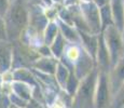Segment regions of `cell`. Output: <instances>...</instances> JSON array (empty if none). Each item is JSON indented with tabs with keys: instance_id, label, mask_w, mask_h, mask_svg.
<instances>
[{
	"instance_id": "obj_1",
	"label": "cell",
	"mask_w": 124,
	"mask_h": 108,
	"mask_svg": "<svg viewBox=\"0 0 124 108\" xmlns=\"http://www.w3.org/2000/svg\"><path fill=\"white\" fill-rule=\"evenodd\" d=\"M30 10L26 0H10V7L4 16L8 40L11 43L21 39L22 33L29 26Z\"/></svg>"
},
{
	"instance_id": "obj_2",
	"label": "cell",
	"mask_w": 124,
	"mask_h": 108,
	"mask_svg": "<svg viewBox=\"0 0 124 108\" xmlns=\"http://www.w3.org/2000/svg\"><path fill=\"white\" fill-rule=\"evenodd\" d=\"M98 69L97 67L80 81V85L75 95L73 108H95V91H96Z\"/></svg>"
},
{
	"instance_id": "obj_3",
	"label": "cell",
	"mask_w": 124,
	"mask_h": 108,
	"mask_svg": "<svg viewBox=\"0 0 124 108\" xmlns=\"http://www.w3.org/2000/svg\"><path fill=\"white\" fill-rule=\"evenodd\" d=\"M101 33L104 36L106 45L108 48L109 54H110L111 68H113L124 55L123 33L119 32L114 25L106 27Z\"/></svg>"
},
{
	"instance_id": "obj_4",
	"label": "cell",
	"mask_w": 124,
	"mask_h": 108,
	"mask_svg": "<svg viewBox=\"0 0 124 108\" xmlns=\"http://www.w3.org/2000/svg\"><path fill=\"white\" fill-rule=\"evenodd\" d=\"M79 12L82 20L86 24L90 33L93 35H99L102 32L99 8L94 3V1H80Z\"/></svg>"
},
{
	"instance_id": "obj_5",
	"label": "cell",
	"mask_w": 124,
	"mask_h": 108,
	"mask_svg": "<svg viewBox=\"0 0 124 108\" xmlns=\"http://www.w3.org/2000/svg\"><path fill=\"white\" fill-rule=\"evenodd\" d=\"M112 95L109 82V73L98 71L96 91H95V108H107L111 104Z\"/></svg>"
},
{
	"instance_id": "obj_6",
	"label": "cell",
	"mask_w": 124,
	"mask_h": 108,
	"mask_svg": "<svg viewBox=\"0 0 124 108\" xmlns=\"http://www.w3.org/2000/svg\"><path fill=\"white\" fill-rule=\"evenodd\" d=\"M95 68H96V62L82 48V52L80 54V57L75 63V65H73V73H75V75L81 81L87 75H90Z\"/></svg>"
},
{
	"instance_id": "obj_7",
	"label": "cell",
	"mask_w": 124,
	"mask_h": 108,
	"mask_svg": "<svg viewBox=\"0 0 124 108\" xmlns=\"http://www.w3.org/2000/svg\"><path fill=\"white\" fill-rule=\"evenodd\" d=\"M109 82H110L111 95L113 97L124 85V55L119 61V63L109 71Z\"/></svg>"
},
{
	"instance_id": "obj_8",
	"label": "cell",
	"mask_w": 124,
	"mask_h": 108,
	"mask_svg": "<svg viewBox=\"0 0 124 108\" xmlns=\"http://www.w3.org/2000/svg\"><path fill=\"white\" fill-rule=\"evenodd\" d=\"M96 65L98 71H104V73H109L111 70V61H110V54H109L108 48L105 42L102 33L98 36V49H97L96 54Z\"/></svg>"
},
{
	"instance_id": "obj_9",
	"label": "cell",
	"mask_w": 124,
	"mask_h": 108,
	"mask_svg": "<svg viewBox=\"0 0 124 108\" xmlns=\"http://www.w3.org/2000/svg\"><path fill=\"white\" fill-rule=\"evenodd\" d=\"M13 62V45L10 41L0 40V75L10 71Z\"/></svg>"
},
{
	"instance_id": "obj_10",
	"label": "cell",
	"mask_w": 124,
	"mask_h": 108,
	"mask_svg": "<svg viewBox=\"0 0 124 108\" xmlns=\"http://www.w3.org/2000/svg\"><path fill=\"white\" fill-rule=\"evenodd\" d=\"M112 14L113 25L120 33H124V0H110L109 1Z\"/></svg>"
},
{
	"instance_id": "obj_11",
	"label": "cell",
	"mask_w": 124,
	"mask_h": 108,
	"mask_svg": "<svg viewBox=\"0 0 124 108\" xmlns=\"http://www.w3.org/2000/svg\"><path fill=\"white\" fill-rule=\"evenodd\" d=\"M81 38V47L89 53L92 58L96 62V54L97 49H98V36L99 35H93V33H87L78 30Z\"/></svg>"
},
{
	"instance_id": "obj_12",
	"label": "cell",
	"mask_w": 124,
	"mask_h": 108,
	"mask_svg": "<svg viewBox=\"0 0 124 108\" xmlns=\"http://www.w3.org/2000/svg\"><path fill=\"white\" fill-rule=\"evenodd\" d=\"M58 59L55 57H40L34 64L31 65L32 68H35L36 70L40 71V73L46 74L49 76H55L57 64H58Z\"/></svg>"
},
{
	"instance_id": "obj_13",
	"label": "cell",
	"mask_w": 124,
	"mask_h": 108,
	"mask_svg": "<svg viewBox=\"0 0 124 108\" xmlns=\"http://www.w3.org/2000/svg\"><path fill=\"white\" fill-rule=\"evenodd\" d=\"M58 26H59V33L63 35L66 41L70 42L71 44H80L81 43V38L79 35L78 29L75 26H70L68 24L64 23L58 18Z\"/></svg>"
},
{
	"instance_id": "obj_14",
	"label": "cell",
	"mask_w": 124,
	"mask_h": 108,
	"mask_svg": "<svg viewBox=\"0 0 124 108\" xmlns=\"http://www.w3.org/2000/svg\"><path fill=\"white\" fill-rule=\"evenodd\" d=\"M11 92L14 93L15 95H17L18 97H21L22 100L29 102L32 98V92L30 85H28L27 83L21 82V81H12L11 83Z\"/></svg>"
},
{
	"instance_id": "obj_15",
	"label": "cell",
	"mask_w": 124,
	"mask_h": 108,
	"mask_svg": "<svg viewBox=\"0 0 124 108\" xmlns=\"http://www.w3.org/2000/svg\"><path fill=\"white\" fill-rule=\"evenodd\" d=\"M12 79L14 81H21V82L27 83L30 86H37L36 78L32 76L31 71L26 68H18L12 71Z\"/></svg>"
},
{
	"instance_id": "obj_16",
	"label": "cell",
	"mask_w": 124,
	"mask_h": 108,
	"mask_svg": "<svg viewBox=\"0 0 124 108\" xmlns=\"http://www.w3.org/2000/svg\"><path fill=\"white\" fill-rule=\"evenodd\" d=\"M58 33H59L58 23H56L55 21L49 22V24H47L46 28L44 29L43 33V44L47 45V47H51V44L54 42Z\"/></svg>"
},
{
	"instance_id": "obj_17",
	"label": "cell",
	"mask_w": 124,
	"mask_h": 108,
	"mask_svg": "<svg viewBox=\"0 0 124 108\" xmlns=\"http://www.w3.org/2000/svg\"><path fill=\"white\" fill-rule=\"evenodd\" d=\"M71 71L69 70V68L67 66H65L61 61L57 64V68H56V73H55V80L57 82V84L59 85V88L64 89L65 90L66 88V83L68 81V78L70 76Z\"/></svg>"
},
{
	"instance_id": "obj_18",
	"label": "cell",
	"mask_w": 124,
	"mask_h": 108,
	"mask_svg": "<svg viewBox=\"0 0 124 108\" xmlns=\"http://www.w3.org/2000/svg\"><path fill=\"white\" fill-rule=\"evenodd\" d=\"M66 40L65 38L63 37V35H62L61 33H58V35H57V37L55 38V40H54V42L51 44V47H50V49H51V52H52V55H53L55 58H57L59 61V59L62 58V56L64 55V52H65V49H66Z\"/></svg>"
},
{
	"instance_id": "obj_19",
	"label": "cell",
	"mask_w": 124,
	"mask_h": 108,
	"mask_svg": "<svg viewBox=\"0 0 124 108\" xmlns=\"http://www.w3.org/2000/svg\"><path fill=\"white\" fill-rule=\"evenodd\" d=\"M99 14H101V27L102 30L108 26L113 25V20H112V14H111V9L110 4H106V6L99 8Z\"/></svg>"
},
{
	"instance_id": "obj_20",
	"label": "cell",
	"mask_w": 124,
	"mask_h": 108,
	"mask_svg": "<svg viewBox=\"0 0 124 108\" xmlns=\"http://www.w3.org/2000/svg\"><path fill=\"white\" fill-rule=\"evenodd\" d=\"M79 85H80V80L77 78V76L75 75L73 71L70 73V76L68 78V81L66 83V88H65V91L66 93L71 97H75L76 93H77L78 89H79Z\"/></svg>"
},
{
	"instance_id": "obj_21",
	"label": "cell",
	"mask_w": 124,
	"mask_h": 108,
	"mask_svg": "<svg viewBox=\"0 0 124 108\" xmlns=\"http://www.w3.org/2000/svg\"><path fill=\"white\" fill-rule=\"evenodd\" d=\"M111 106H112V108H123L124 107V85H123V88L116 93V96L112 97Z\"/></svg>"
},
{
	"instance_id": "obj_22",
	"label": "cell",
	"mask_w": 124,
	"mask_h": 108,
	"mask_svg": "<svg viewBox=\"0 0 124 108\" xmlns=\"http://www.w3.org/2000/svg\"><path fill=\"white\" fill-rule=\"evenodd\" d=\"M0 40L2 41H9L8 40V33H7V27L4 18L0 16Z\"/></svg>"
},
{
	"instance_id": "obj_23",
	"label": "cell",
	"mask_w": 124,
	"mask_h": 108,
	"mask_svg": "<svg viewBox=\"0 0 124 108\" xmlns=\"http://www.w3.org/2000/svg\"><path fill=\"white\" fill-rule=\"evenodd\" d=\"M10 7V0H0V16L4 18Z\"/></svg>"
},
{
	"instance_id": "obj_24",
	"label": "cell",
	"mask_w": 124,
	"mask_h": 108,
	"mask_svg": "<svg viewBox=\"0 0 124 108\" xmlns=\"http://www.w3.org/2000/svg\"><path fill=\"white\" fill-rule=\"evenodd\" d=\"M109 1H110V0H94V3L96 4L98 8H101V7H104V6H106V4H108Z\"/></svg>"
},
{
	"instance_id": "obj_25",
	"label": "cell",
	"mask_w": 124,
	"mask_h": 108,
	"mask_svg": "<svg viewBox=\"0 0 124 108\" xmlns=\"http://www.w3.org/2000/svg\"><path fill=\"white\" fill-rule=\"evenodd\" d=\"M10 108H20V107H16V106H14V105H11Z\"/></svg>"
},
{
	"instance_id": "obj_26",
	"label": "cell",
	"mask_w": 124,
	"mask_h": 108,
	"mask_svg": "<svg viewBox=\"0 0 124 108\" xmlns=\"http://www.w3.org/2000/svg\"><path fill=\"white\" fill-rule=\"evenodd\" d=\"M0 82H1V75H0Z\"/></svg>"
},
{
	"instance_id": "obj_27",
	"label": "cell",
	"mask_w": 124,
	"mask_h": 108,
	"mask_svg": "<svg viewBox=\"0 0 124 108\" xmlns=\"http://www.w3.org/2000/svg\"><path fill=\"white\" fill-rule=\"evenodd\" d=\"M123 39H124V33H123Z\"/></svg>"
},
{
	"instance_id": "obj_28",
	"label": "cell",
	"mask_w": 124,
	"mask_h": 108,
	"mask_svg": "<svg viewBox=\"0 0 124 108\" xmlns=\"http://www.w3.org/2000/svg\"><path fill=\"white\" fill-rule=\"evenodd\" d=\"M123 108H124V107H123Z\"/></svg>"
}]
</instances>
